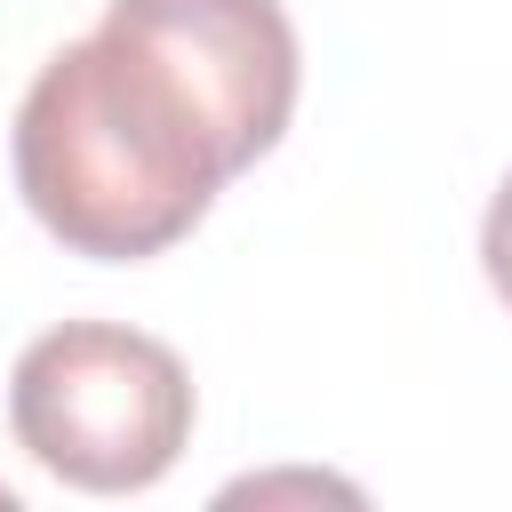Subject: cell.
<instances>
[{
  "instance_id": "cell-1",
  "label": "cell",
  "mask_w": 512,
  "mask_h": 512,
  "mask_svg": "<svg viewBox=\"0 0 512 512\" xmlns=\"http://www.w3.org/2000/svg\"><path fill=\"white\" fill-rule=\"evenodd\" d=\"M232 176L240 152L208 96L120 16L56 48L16 104V192L72 256L144 264L176 248Z\"/></svg>"
},
{
  "instance_id": "cell-2",
  "label": "cell",
  "mask_w": 512,
  "mask_h": 512,
  "mask_svg": "<svg viewBox=\"0 0 512 512\" xmlns=\"http://www.w3.org/2000/svg\"><path fill=\"white\" fill-rule=\"evenodd\" d=\"M16 448L88 496L152 488L192 440V376L184 360L112 320H64L24 344L8 376Z\"/></svg>"
},
{
  "instance_id": "cell-3",
  "label": "cell",
  "mask_w": 512,
  "mask_h": 512,
  "mask_svg": "<svg viewBox=\"0 0 512 512\" xmlns=\"http://www.w3.org/2000/svg\"><path fill=\"white\" fill-rule=\"evenodd\" d=\"M104 16L176 56V72L224 120L240 168H256L280 144L296 112V24L280 0H112Z\"/></svg>"
},
{
  "instance_id": "cell-4",
  "label": "cell",
  "mask_w": 512,
  "mask_h": 512,
  "mask_svg": "<svg viewBox=\"0 0 512 512\" xmlns=\"http://www.w3.org/2000/svg\"><path fill=\"white\" fill-rule=\"evenodd\" d=\"M480 264H488V288L512 304V176L496 184L488 200V224H480Z\"/></svg>"
}]
</instances>
